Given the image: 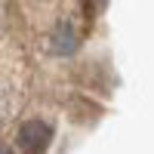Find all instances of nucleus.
<instances>
[{
    "instance_id": "2",
    "label": "nucleus",
    "mask_w": 154,
    "mask_h": 154,
    "mask_svg": "<svg viewBox=\"0 0 154 154\" xmlns=\"http://www.w3.org/2000/svg\"><path fill=\"white\" fill-rule=\"evenodd\" d=\"M49 53L65 59V56H74L77 46H80V40H77V31L71 28V22H59L53 31H49Z\"/></svg>"
},
{
    "instance_id": "1",
    "label": "nucleus",
    "mask_w": 154,
    "mask_h": 154,
    "mask_svg": "<svg viewBox=\"0 0 154 154\" xmlns=\"http://www.w3.org/2000/svg\"><path fill=\"white\" fill-rule=\"evenodd\" d=\"M53 142V126L46 120H28L19 130V148L25 154H43Z\"/></svg>"
},
{
    "instance_id": "3",
    "label": "nucleus",
    "mask_w": 154,
    "mask_h": 154,
    "mask_svg": "<svg viewBox=\"0 0 154 154\" xmlns=\"http://www.w3.org/2000/svg\"><path fill=\"white\" fill-rule=\"evenodd\" d=\"M80 6L86 9V16H99V12H105L108 0H80Z\"/></svg>"
},
{
    "instance_id": "4",
    "label": "nucleus",
    "mask_w": 154,
    "mask_h": 154,
    "mask_svg": "<svg viewBox=\"0 0 154 154\" xmlns=\"http://www.w3.org/2000/svg\"><path fill=\"white\" fill-rule=\"evenodd\" d=\"M0 154H12V151H9V148H6V145H0Z\"/></svg>"
}]
</instances>
